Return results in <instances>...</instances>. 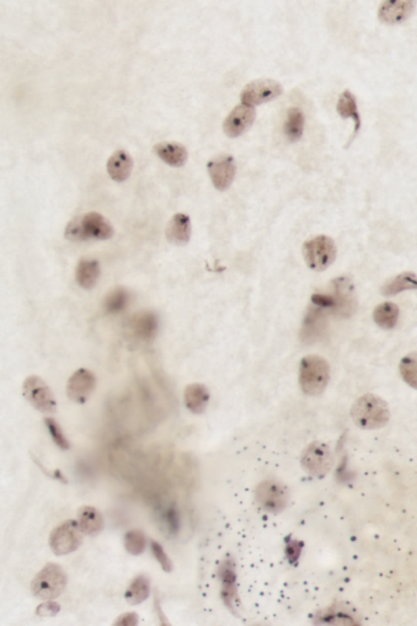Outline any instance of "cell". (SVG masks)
I'll return each mask as SVG.
<instances>
[{
  "instance_id": "6da1fadb",
  "label": "cell",
  "mask_w": 417,
  "mask_h": 626,
  "mask_svg": "<svg viewBox=\"0 0 417 626\" xmlns=\"http://www.w3.org/2000/svg\"><path fill=\"white\" fill-rule=\"evenodd\" d=\"M114 234V227L109 219L95 211L74 218L65 230V237L71 242L109 240Z\"/></svg>"
},
{
  "instance_id": "7a4b0ae2",
  "label": "cell",
  "mask_w": 417,
  "mask_h": 626,
  "mask_svg": "<svg viewBox=\"0 0 417 626\" xmlns=\"http://www.w3.org/2000/svg\"><path fill=\"white\" fill-rule=\"evenodd\" d=\"M351 416L356 427L363 430L380 429L387 424L390 412L387 401L377 395L368 393L355 401Z\"/></svg>"
},
{
  "instance_id": "3957f363",
  "label": "cell",
  "mask_w": 417,
  "mask_h": 626,
  "mask_svg": "<svg viewBox=\"0 0 417 626\" xmlns=\"http://www.w3.org/2000/svg\"><path fill=\"white\" fill-rule=\"evenodd\" d=\"M330 379V367L324 357L309 355L299 367V384L305 394L317 397L324 393Z\"/></svg>"
},
{
  "instance_id": "277c9868",
  "label": "cell",
  "mask_w": 417,
  "mask_h": 626,
  "mask_svg": "<svg viewBox=\"0 0 417 626\" xmlns=\"http://www.w3.org/2000/svg\"><path fill=\"white\" fill-rule=\"evenodd\" d=\"M67 581V575L62 567L49 563L32 581L31 592L41 601H53L65 591Z\"/></svg>"
},
{
  "instance_id": "5b68a950",
  "label": "cell",
  "mask_w": 417,
  "mask_h": 626,
  "mask_svg": "<svg viewBox=\"0 0 417 626\" xmlns=\"http://www.w3.org/2000/svg\"><path fill=\"white\" fill-rule=\"evenodd\" d=\"M305 262L310 269L322 272L332 265L336 256L334 240L326 235H318L306 240L303 247Z\"/></svg>"
},
{
  "instance_id": "8992f818",
  "label": "cell",
  "mask_w": 417,
  "mask_h": 626,
  "mask_svg": "<svg viewBox=\"0 0 417 626\" xmlns=\"http://www.w3.org/2000/svg\"><path fill=\"white\" fill-rule=\"evenodd\" d=\"M23 397L31 406L42 414H55L57 401L52 390L44 379L30 376L23 384Z\"/></svg>"
},
{
  "instance_id": "52a82bcc",
  "label": "cell",
  "mask_w": 417,
  "mask_h": 626,
  "mask_svg": "<svg viewBox=\"0 0 417 626\" xmlns=\"http://www.w3.org/2000/svg\"><path fill=\"white\" fill-rule=\"evenodd\" d=\"M82 534L76 521H64L50 534L49 545L52 552L56 555L74 552L82 544Z\"/></svg>"
},
{
  "instance_id": "ba28073f",
  "label": "cell",
  "mask_w": 417,
  "mask_h": 626,
  "mask_svg": "<svg viewBox=\"0 0 417 626\" xmlns=\"http://www.w3.org/2000/svg\"><path fill=\"white\" fill-rule=\"evenodd\" d=\"M334 463L333 453L326 444L315 441L309 445L301 457L303 468L314 476L327 475Z\"/></svg>"
},
{
  "instance_id": "9c48e42d",
  "label": "cell",
  "mask_w": 417,
  "mask_h": 626,
  "mask_svg": "<svg viewBox=\"0 0 417 626\" xmlns=\"http://www.w3.org/2000/svg\"><path fill=\"white\" fill-rule=\"evenodd\" d=\"M283 92L282 85L274 79H256L245 86L240 100L244 105L254 107L276 99Z\"/></svg>"
},
{
  "instance_id": "30bf717a",
  "label": "cell",
  "mask_w": 417,
  "mask_h": 626,
  "mask_svg": "<svg viewBox=\"0 0 417 626\" xmlns=\"http://www.w3.org/2000/svg\"><path fill=\"white\" fill-rule=\"evenodd\" d=\"M256 499L264 510L274 513L280 512L288 504V490L277 481L266 480L257 488Z\"/></svg>"
},
{
  "instance_id": "8fae6325",
  "label": "cell",
  "mask_w": 417,
  "mask_h": 626,
  "mask_svg": "<svg viewBox=\"0 0 417 626\" xmlns=\"http://www.w3.org/2000/svg\"><path fill=\"white\" fill-rule=\"evenodd\" d=\"M95 385L96 378L92 371L84 368L78 369L68 379L67 397L73 402L83 405L93 393Z\"/></svg>"
},
{
  "instance_id": "7c38bea8",
  "label": "cell",
  "mask_w": 417,
  "mask_h": 626,
  "mask_svg": "<svg viewBox=\"0 0 417 626\" xmlns=\"http://www.w3.org/2000/svg\"><path fill=\"white\" fill-rule=\"evenodd\" d=\"M208 175L213 186L219 191H225L233 184L237 173V165L232 155H221L207 163Z\"/></svg>"
},
{
  "instance_id": "4fadbf2b",
  "label": "cell",
  "mask_w": 417,
  "mask_h": 626,
  "mask_svg": "<svg viewBox=\"0 0 417 626\" xmlns=\"http://www.w3.org/2000/svg\"><path fill=\"white\" fill-rule=\"evenodd\" d=\"M256 117L254 107L239 105L226 117L223 122V131L231 138L242 136L252 127Z\"/></svg>"
},
{
  "instance_id": "5bb4252c",
  "label": "cell",
  "mask_w": 417,
  "mask_h": 626,
  "mask_svg": "<svg viewBox=\"0 0 417 626\" xmlns=\"http://www.w3.org/2000/svg\"><path fill=\"white\" fill-rule=\"evenodd\" d=\"M416 4L411 0H387L380 5L378 18L384 23H403L413 14Z\"/></svg>"
},
{
  "instance_id": "9a60e30c",
  "label": "cell",
  "mask_w": 417,
  "mask_h": 626,
  "mask_svg": "<svg viewBox=\"0 0 417 626\" xmlns=\"http://www.w3.org/2000/svg\"><path fill=\"white\" fill-rule=\"evenodd\" d=\"M192 234L190 218L184 213L175 214L168 224L165 238L175 247H184L189 243Z\"/></svg>"
},
{
  "instance_id": "2e32d148",
  "label": "cell",
  "mask_w": 417,
  "mask_h": 626,
  "mask_svg": "<svg viewBox=\"0 0 417 626\" xmlns=\"http://www.w3.org/2000/svg\"><path fill=\"white\" fill-rule=\"evenodd\" d=\"M133 168V160L129 153L124 149H119L113 154L107 163V171L112 180L119 183L126 181L130 178Z\"/></svg>"
},
{
  "instance_id": "e0dca14e",
  "label": "cell",
  "mask_w": 417,
  "mask_h": 626,
  "mask_svg": "<svg viewBox=\"0 0 417 626\" xmlns=\"http://www.w3.org/2000/svg\"><path fill=\"white\" fill-rule=\"evenodd\" d=\"M153 151L165 163L174 168L183 167L188 159L187 149L176 142L159 143L154 146Z\"/></svg>"
},
{
  "instance_id": "ac0fdd59",
  "label": "cell",
  "mask_w": 417,
  "mask_h": 626,
  "mask_svg": "<svg viewBox=\"0 0 417 626\" xmlns=\"http://www.w3.org/2000/svg\"><path fill=\"white\" fill-rule=\"evenodd\" d=\"M78 526L80 531L88 536L98 535L104 528V520L100 512L93 506H85L78 511Z\"/></svg>"
},
{
  "instance_id": "d6986e66",
  "label": "cell",
  "mask_w": 417,
  "mask_h": 626,
  "mask_svg": "<svg viewBox=\"0 0 417 626\" xmlns=\"http://www.w3.org/2000/svg\"><path fill=\"white\" fill-rule=\"evenodd\" d=\"M100 276L99 261L93 258H83L78 262L76 277L80 287L90 290L98 284Z\"/></svg>"
},
{
  "instance_id": "ffe728a7",
  "label": "cell",
  "mask_w": 417,
  "mask_h": 626,
  "mask_svg": "<svg viewBox=\"0 0 417 626\" xmlns=\"http://www.w3.org/2000/svg\"><path fill=\"white\" fill-rule=\"evenodd\" d=\"M208 400L210 393L205 385L192 383L185 388L184 403L192 414H202L207 407Z\"/></svg>"
},
{
  "instance_id": "44dd1931",
  "label": "cell",
  "mask_w": 417,
  "mask_h": 626,
  "mask_svg": "<svg viewBox=\"0 0 417 626\" xmlns=\"http://www.w3.org/2000/svg\"><path fill=\"white\" fill-rule=\"evenodd\" d=\"M219 576L222 581V597L224 603L230 608H234L237 601L236 574L231 560H227L219 569Z\"/></svg>"
},
{
  "instance_id": "7402d4cb",
  "label": "cell",
  "mask_w": 417,
  "mask_h": 626,
  "mask_svg": "<svg viewBox=\"0 0 417 626\" xmlns=\"http://www.w3.org/2000/svg\"><path fill=\"white\" fill-rule=\"evenodd\" d=\"M336 290V308L341 309L343 314H351L355 307L354 289L351 282L346 278L341 277L334 281Z\"/></svg>"
},
{
  "instance_id": "603a6c76",
  "label": "cell",
  "mask_w": 417,
  "mask_h": 626,
  "mask_svg": "<svg viewBox=\"0 0 417 626\" xmlns=\"http://www.w3.org/2000/svg\"><path fill=\"white\" fill-rule=\"evenodd\" d=\"M336 110L343 119L351 117L355 122V131L349 142L351 143L360 130L361 120L359 112H358L356 99L350 91L346 90L341 94L338 104H336Z\"/></svg>"
},
{
  "instance_id": "cb8c5ba5",
  "label": "cell",
  "mask_w": 417,
  "mask_h": 626,
  "mask_svg": "<svg viewBox=\"0 0 417 626\" xmlns=\"http://www.w3.org/2000/svg\"><path fill=\"white\" fill-rule=\"evenodd\" d=\"M134 333L139 339L149 340L154 338L158 330V318L152 312L138 314L133 320Z\"/></svg>"
},
{
  "instance_id": "d4e9b609",
  "label": "cell",
  "mask_w": 417,
  "mask_h": 626,
  "mask_svg": "<svg viewBox=\"0 0 417 626\" xmlns=\"http://www.w3.org/2000/svg\"><path fill=\"white\" fill-rule=\"evenodd\" d=\"M416 286V276L414 272H405L384 283L381 292L384 296H394L404 291L415 290Z\"/></svg>"
},
{
  "instance_id": "484cf974",
  "label": "cell",
  "mask_w": 417,
  "mask_h": 626,
  "mask_svg": "<svg viewBox=\"0 0 417 626\" xmlns=\"http://www.w3.org/2000/svg\"><path fill=\"white\" fill-rule=\"evenodd\" d=\"M399 308L397 304L386 302L379 304L373 312L374 322L384 330H392L397 325Z\"/></svg>"
},
{
  "instance_id": "4316f807",
  "label": "cell",
  "mask_w": 417,
  "mask_h": 626,
  "mask_svg": "<svg viewBox=\"0 0 417 626\" xmlns=\"http://www.w3.org/2000/svg\"><path fill=\"white\" fill-rule=\"evenodd\" d=\"M305 125V116L298 107L288 109L284 132L288 140L291 143L298 142L303 137Z\"/></svg>"
},
{
  "instance_id": "83f0119b",
  "label": "cell",
  "mask_w": 417,
  "mask_h": 626,
  "mask_svg": "<svg viewBox=\"0 0 417 626\" xmlns=\"http://www.w3.org/2000/svg\"><path fill=\"white\" fill-rule=\"evenodd\" d=\"M149 593H151V581L147 576L141 575L136 576L132 581L127 588L125 598L131 605H136L146 601Z\"/></svg>"
},
{
  "instance_id": "f1b7e54d",
  "label": "cell",
  "mask_w": 417,
  "mask_h": 626,
  "mask_svg": "<svg viewBox=\"0 0 417 626\" xmlns=\"http://www.w3.org/2000/svg\"><path fill=\"white\" fill-rule=\"evenodd\" d=\"M130 296L124 288H116L106 296L104 307L107 313H119L127 308Z\"/></svg>"
},
{
  "instance_id": "f546056e",
  "label": "cell",
  "mask_w": 417,
  "mask_h": 626,
  "mask_svg": "<svg viewBox=\"0 0 417 626\" xmlns=\"http://www.w3.org/2000/svg\"><path fill=\"white\" fill-rule=\"evenodd\" d=\"M417 356L416 353L411 352L408 356H406L403 358L402 361L400 363L399 370L401 376H402L404 381L407 383L409 386L416 388V378H417Z\"/></svg>"
},
{
  "instance_id": "4dcf8cb0",
  "label": "cell",
  "mask_w": 417,
  "mask_h": 626,
  "mask_svg": "<svg viewBox=\"0 0 417 626\" xmlns=\"http://www.w3.org/2000/svg\"><path fill=\"white\" fill-rule=\"evenodd\" d=\"M124 545L128 552L133 555H139L146 550L147 538L142 531L134 529L127 533Z\"/></svg>"
},
{
  "instance_id": "1f68e13d",
  "label": "cell",
  "mask_w": 417,
  "mask_h": 626,
  "mask_svg": "<svg viewBox=\"0 0 417 626\" xmlns=\"http://www.w3.org/2000/svg\"><path fill=\"white\" fill-rule=\"evenodd\" d=\"M45 424L48 432H49L52 440L58 448H60L64 451L71 448V444H69L66 435L64 434L61 427L56 419L49 417H45Z\"/></svg>"
},
{
  "instance_id": "d6a6232c",
  "label": "cell",
  "mask_w": 417,
  "mask_h": 626,
  "mask_svg": "<svg viewBox=\"0 0 417 626\" xmlns=\"http://www.w3.org/2000/svg\"><path fill=\"white\" fill-rule=\"evenodd\" d=\"M151 549L154 557L156 558L158 563L161 564L163 569L167 572H170L171 571H172V562H171L168 554L165 552V550L163 548L162 545L157 542L152 541Z\"/></svg>"
},
{
  "instance_id": "836d02e7",
  "label": "cell",
  "mask_w": 417,
  "mask_h": 626,
  "mask_svg": "<svg viewBox=\"0 0 417 626\" xmlns=\"http://www.w3.org/2000/svg\"><path fill=\"white\" fill-rule=\"evenodd\" d=\"M61 611V606L56 602L46 601L37 607L35 613L40 617H54Z\"/></svg>"
},
{
  "instance_id": "e575fe53",
  "label": "cell",
  "mask_w": 417,
  "mask_h": 626,
  "mask_svg": "<svg viewBox=\"0 0 417 626\" xmlns=\"http://www.w3.org/2000/svg\"><path fill=\"white\" fill-rule=\"evenodd\" d=\"M312 301L315 306L324 308H336L335 299L333 296L327 294H315L312 296Z\"/></svg>"
},
{
  "instance_id": "d590c367",
  "label": "cell",
  "mask_w": 417,
  "mask_h": 626,
  "mask_svg": "<svg viewBox=\"0 0 417 626\" xmlns=\"http://www.w3.org/2000/svg\"><path fill=\"white\" fill-rule=\"evenodd\" d=\"M138 624V616L135 613H128L121 615L117 619L115 625L122 626H135Z\"/></svg>"
},
{
  "instance_id": "8d00e7d4",
  "label": "cell",
  "mask_w": 417,
  "mask_h": 626,
  "mask_svg": "<svg viewBox=\"0 0 417 626\" xmlns=\"http://www.w3.org/2000/svg\"><path fill=\"white\" fill-rule=\"evenodd\" d=\"M167 517L170 531L172 533L177 531L179 528V518L177 511H176L174 508H171V509L169 510L167 514Z\"/></svg>"
}]
</instances>
